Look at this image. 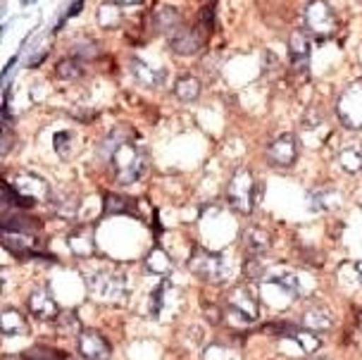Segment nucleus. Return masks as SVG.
Segmentation results:
<instances>
[{"mask_svg": "<svg viewBox=\"0 0 362 360\" xmlns=\"http://www.w3.org/2000/svg\"><path fill=\"white\" fill-rule=\"evenodd\" d=\"M329 132L327 129V117H325V112L320 110V108H310L308 115L303 117V124H300V134L305 139H310V134L313 132Z\"/></svg>", "mask_w": 362, "mask_h": 360, "instance_id": "obj_28", "label": "nucleus"}, {"mask_svg": "<svg viewBox=\"0 0 362 360\" xmlns=\"http://www.w3.org/2000/svg\"><path fill=\"white\" fill-rule=\"evenodd\" d=\"M170 296H172V284L167 279L153 289V294H151V315L153 318H163V313L170 308Z\"/></svg>", "mask_w": 362, "mask_h": 360, "instance_id": "obj_25", "label": "nucleus"}, {"mask_svg": "<svg viewBox=\"0 0 362 360\" xmlns=\"http://www.w3.org/2000/svg\"><path fill=\"white\" fill-rule=\"evenodd\" d=\"M103 210L105 215H136V201L129 196H119V194H105V201H103Z\"/></svg>", "mask_w": 362, "mask_h": 360, "instance_id": "obj_23", "label": "nucleus"}, {"mask_svg": "<svg viewBox=\"0 0 362 360\" xmlns=\"http://www.w3.org/2000/svg\"><path fill=\"white\" fill-rule=\"evenodd\" d=\"M339 194L334 189H327V191H317L313 194V201H315V208L317 210H334L339 208Z\"/></svg>", "mask_w": 362, "mask_h": 360, "instance_id": "obj_34", "label": "nucleus"}, {"mask_svg": "<svg viewBox=\"0 0 362 360\" xmlns=\"http://www.w3.org/2000/svg\"><path fill=\"white\" fill-rule=\"evenodd\" d=\"M3 246L10 248L12 253H17V255H34L38 248V241L31 234H24V231L3 229Z\"/></svg>", "mask_w": 362, "mask_h": 360, "instance_id": "obj_17", "label": "nucleus"}, {"mask_svg": "<svg viewBox=\"0 0 362 360\" xmlns=\"http://www.w3.org/2000/svg\"><path fill=\"white\" fill-rule=\"evenodd\" d=\"M146 269L153 274H160V277H167V274L172 272V258L167 255V250L153 248L151 253L146 255Z\"/></svg>", "mask_w": 362, "mask_h": 360, "instance_id": "obj_24", "label": "nucleus"}, {"mask_svg": "<svg viewBox=\"0 0 362 360\" xmlns=\"http://www.w3.org/2000/svg\"><path fill=\"white\" fill-rule=\"evenodd\" d=\"M210 34V29H205L203 24H196V27H181L179 31H174L170 36V46L177 55H196L205 43V36Z\"/></svg>", "mask_w": 362, "mask_h": 360, "instance_id": "obj_9", "label": "nucleus"}, {"mask_svg": "<svg viewBox=\"0 0 362 360\" xmlns=\"http://www.w3.org/2000/svg\"><path fill=\"white\" fill-rule=\"evenodd\" d=\"M86 289L95 301L107 306L127 303V277L119 272H110V269H95L86 277Z\"/></svg>", "mask_w": 362, "mask_h": 360, "instance_id": "obj_2", "label": "nucleus"}, {"mask_svg": "<svg viewBox=\"0 0 362 360\" xmlns=\"http://www.w3.org/2000/svg\"><path fill=\"white\" fill-rule=\"evenodd\" d=\"M243 246L248 255H264L272 246L269 231L262 227H248L243 231Z\"/></svg>", "mask_w": 362, "mask_h": 360, "instance_id": "obj_19", "label": "nucleus"}, {"mask_svg": "<svg viewBox=\"0 0 362 360\" xmlns=\"http://www.w3.org/2000/svg\"><path fill=\"white\" fill-rule=\"evenodd\" d=\"M0 330H3L5 337H22V334L29 332V323L24 320L22 313H17L15 308H5L0 313Z\"/></svg>", "mask_w": 362, "mask_h": 360, "instance_id": "obj_21", "label": "nucleus"}, {"mask_svg": "<svg viewBox=\"0 0 362 360\" xmlns=\"http://www.w3.org/2000/svg\"><path fill=\"white\" fill-rule=\"evenodd\" d=\"M24 360H64V353L45 349V346H34V349L24 351Z\"/></svg>", "mask_w": 362, "mask_h": 360, "instance_id": "obj_35", "label": "nucleus"}, {"mask_svg": "<svg viewBox=\"0 0 362 360\" xmlns=\"http://www.w3.org/2000/svg\"><path fill=\"white\" fill-rule=\"evenodd\" d=\"M100 55V48L95 41H79L72 46V57L79 62H88V60H95Z\"/></svg>", "mask_w": 362, "mask_h": 360, "instance_id": "obj_33", "label": "nucleus"}, {"mask_svg": "<svg viewBox=\"0 0 362 360\" xmlns=\"http://www.w3.org/2000/svg\"><path fill=\"white\" fill-rule=\"evenodd\" d=\"M260 194H262V186L255 184V177L250 175V170L234 172L229 186H226V201L241 215L253 213L255 203H260Z\"/></svg>", "mask_w": 362, "mask_h": 360, "instance_id": "obj_3", "label": "nucleus"}, {"mask_svg": "<svg viewBox=\"0 0 362 360\" xmlns=\"http://www.w3.org/2000/svg\"><path fill=\"white\" fill-rule=\"evenodd\" d=\"M200 91H203V83H200L198 76H193V74L179 76L177 83H174V95L184 103H193L200 95Z\"/></svg>", "mask_w": 362, "mask_h": 360, "instance_id": "obj_22", "label": "nucleus"}, {"mask_svg": "<svg viewBox=\"0 0 362 360\" xmlns=\"http://www.w3.org/2000/svg\"><path fill=\"white\" fill-rule=\"evenodd\" d=\"M17 196V205L22 208H31L36 203L50 201V186L45 184V179L36 177V175H19L12 184Z\"/></svg>", "mask_w": 362, "mask_h": 360, "instance_id": "obj_7", "label": "nucleus"}, {"mask_svg": "<svg viewBox=\"0 0 362 360\" xmlns=\"http://www.w3.org/2000/svg\"><path fill=\"white\" fill-rule=\"evenodd\" d=\"M288 57L296 72H305L310 65V38L305 31H293L288 38Z\"/></svg>", "mask_w": 362, "mask_h": 360, "instance_id": "obj_14", "label": "nucleus"}, {"mask_svg": "<svg viewBox=\"0 0 362 360\" xmlns=\"http://www.w3.org/2000/svg\"><path fill=\"white\" fill-rule=\"evenodd\" d=\"M110 165L115 170L119 184H136L146 175V153L132 141H122V144L110 153Z\"/></svg>", "mask_w": 362, "mask_h": 360, "instance_id": "obj_1", "label": "nucleus"}, {"mask_svg": "<svg viewBox=\"0 0 362 360\" xmlns=\"http://www.w3.org/2000/svg\"><path fill=\"white\" fill-rule=\"evenodd\" d=\"M355 269H358V274H360V279H362V260L355 262Z\"/></svg>", "mask_w": 362, "mask_h": 360, "instance_id": "obj_37", "label": "nucleus"}, {"mask_svg": "<svg viewBox=\"0 0 362 360\" xmlns=\"http://www.w3.org/2000/svg\"><path fill=\"white\" fill-rule=\"evenodd\" d=\"M122 19H124V15H122V8L117 3H103L98 8V24L103 29H117Z\"/></svg>", "mask_w": 362, "mask_h": 360, "instance_id": "obj_27", "label": "nucleus"}, {"mask_svg": "<svg viewBox=\"0 0 362 360\" xmlns=\"http://www.w3.org/2000/svg\"><path fill=\"white\" fill-rule=\"evenodd\" d=\"M79 353L86 360H110L112 356V346L100 332L83 330L79 334Z\"/></svg>", "mask_w": 362, "mask_h": 360, "instance_id": "obj_12", "label": "nucleus"}, {"mask_svg": "<svg viewBox=\"0 0 362 360\" xmlns=\"http://www.w3.org/2000/svg\"><path fill=\"white\" fill-rule=\"evenodd\" d=\"M339 163L344 167L346 172H351V175H358L362 170V146L358 144H351V146H344L339 153Z\"/></svg>", "mask_w": 362, "mask_h": 360, "instance_id": "obj_26", "label": "nucleus"}, {"mask_svg": "<svg viewBox=\"0 0 362 360\" xmlns=\"http://www.w3.org/2000/svg\"><path fill=\"white\" fill-rule=\"evenodd\" d=\"M260 291L272 306H286L300 298V281L293 272H274L260 281Z\"/></svg>", "mask_w": 362, "mask_h": 360, "instance_id": "obj_4", "label": "nucleus"}, {"mask_svg": "<svg viewBox=\"0 0 362 360\" xmlns=\"http://www.w3.org/2000/svg\"><path fill=\"white\" fill-rule=\"evenodd\" d=\"M132 72H134V76L139 79L144 86H148V88H158V86H163L165 83V79H167V72L165 69H160V67H151L148 62H144L141 57H132Z\"/></svg>", "mask_w": 362, "mask_h": 360, "instance_id": "obj_16", "label": "nucleus"}, {"mask_svg": "<svg viewBox=\"0 0 362 360\" xmlns=\"http://www.w3.org/2000/svg\"><path fill=\"white\" fill-rule=\"evenodd\" d=\"M27 308L36 320H43V323L60 318V306H57V301L50 296L48 289H36V291H31L27 298Z\"/></svg>", "mask_w": 362, "mask_h": 360, "instance_id": "obj_13", "label": "nucleus"}, {"mask_svg": "<svg viewBox=\"0 0 362 360\" xmlns=\"http://www.w3.org/2000/svg\"><path fill=\"white\" fill-rule=\"evenodd\" d=\"M336 117L348 129H362V83H351L336 100Z\"/></svg>", "mask_w": 362, "mask_h": 360, "instance_id": "obj_6", "label": "nucleus"}, {"mask_svg": "<svg viewBox=\"0 0 362 360\" xmlns=\"http://www.w3.org/2000/svg\"><path fill=\"white\" fill-rule=\"evenodd\" d=\"M200 360H238V353L224 344H210L200 353Z\"/></svg>", "mask_w": 362, "mask_h": 360, "instance_id": "obj_30", "label": "nucleus"}, {"mask_svg": "<svg viewBox=\"0 0 362 360\" xmlns=\"http://www.w3.org/2000/svg\"><path fill=\"white\" fill-rule=\"evenodd\" d=\"M300 325L310 332H329L334 325V320H332V313H329L325 306H313L303 313Z\"/></svg>", "mask_w": 362, "mask_h": 360, "instance_id": "obj_18", "label": "nucleus"}, {"mask_svg": "<svg viewBox=\"0 0 362 360\" xmlns=\"http://www.w3.org/2000/svg\"><path fill=\"white\" fill-rule=\"evenodd\" d=\"M67 248H69V253H72L74 258H79V260L90 258V255L95 253L93 229L79 227V229L69 231V234H67Z\"/></svg>", "mask_w": 362, "mask_h": 360, "instance_id": "obj_15", "label": "nucleus"}, {"mask_svg": "<svg viewBox=\"0 0 362 360\" xmlns=\"http://www.w3.org/2000/svg\"><path fill=\"white\" fill-rule=\"evenodd\" d=\"M305 24L315 38H329L336 31V15L327 0H313L305 10Z\"/></svg>", "mask_w": 362, "mask_h": 360, "instance_id": "obj_8", "label": "nucleus"}, {"mask_svg": "<svg viewBox=\"0 0 362 360\" xmlns=\"http://www.w3.org/2000/svg\"><path fill=\"white\" fill-rule=\"evenodd\" d=\"M267 160L274 167H291L298 160V137L296 134H281L269 144Z\"/></svg>", "mask_w": 362, "mask_h": 360, "instance_id": "obj_10", "label": "nucleus"}, {"mask_svg": "<svg viewBox=\"0 0 362 360\" xmlns=\"http://www.w3.org/2000/svg\"><path fill=\"white\" fill-rule=\"evenodd\" d=\"M153 22H155V29L163 31L167 36H172L174 31H179L184 27V24H181V12L177 8H170V5H163V8L155 10Z\"/></svg>", "mask_w": 362, "mask_h": 360, "instance_id": "obj_20", "label": "nucleus"}, {"mask_svg": "<svg viewBox=\"0 0 362 360\" xmlns=\"http://www.w3.org/2000/svg\"><path fill=\"white\" fill-rule=\"evenodd\" d=\"M124 3H129V5H134V3H141V0H124Z\"/></svg>", "mask_w": 362, "mask_h": 360, "instance_id": "obj_38", "label": "nucleus"}, {"mask_svg": "<svg viewBox=\"0 0 362 360\" xmlns=\"http://www.w3.org/2000/svg\"><path fill=\"white\" fill-rule=\"evenodd\" d=\"M55 323H57V332L64 334V337H74V334L83 332L76 313H60V318H57Z\"/></svg>", "mask_w": 362, "mask_h": 360, "instance_id": "obj_32", "label": "nucleus"}, {"mask_svg": "<svg viewBox=\"0 0 362 360\" xmlns=\"http://www.w3.org/2000/svg\"><path fill=\"white\" fill-rule=\"evenodd\" d=\"M83 62L79 60H74V57H67V60H60L57 62V67H55V72L60 79H67V81H74V79H79V76L83 74Z\"/></svg>", "mask_w": 362, "mask_h": 360, "instance_id": "obj_31", "label": "nucleus"}, {"mask_svg": "<svg viewBox=\"0 0 362 360\" xmlns=\"http://www.w3.org/2000/svg\"><path fill=\"white\" fill-rule=\"evenodd\" d=\"M189 269L198 279L210 281V284H222L224 281V258L222 253H212L208 248L196 246L189 255Z\"/></svg>", "mask_w": 362, "mask_h": 360, "instance_id": "obj_5", "label": "nucleus"}, {"mask_svg": "<svg viewBox=\"0 0 362 360\" xmlns=\"http://www.w3.org/2000/svg\"><path fill=\"white\" fill-rule=\"evenodd\" d=\"M243 277L250 279V281H262V265L257 260V255H250L248 260L243 262Z\"/></svg>", "mask_w": 362, "mask_h": 360, "instance_id": "obj_36", "label": "nucleus"}, {"mask_svg": "<svg viewBox=\"0 0 362 360\" xmlns=\"http://www.w3.org/2000/svg\"><path fill=\"white\" fill-rule=\"evenodd\" d=\"M229 310L234 315H241L248 323H255L260 318V301L248 286H236L229 296Z\"/></svg>", "mask_w": 362, "mask_h": 360, "instance_id": "obj_11", "label": "nucleus"}, {"mask_svg": "<svg viewBox=\"0 0 362 360\" xmlns=\"http://www.w3.org/2000/svg\"><path fill=\"white\" fill-rule=\"evenodd\" d=\"M288 337L296 339V342L300 344V349L305 351V356H308V353H315L322 346L320 337H317V332H310V330H298V327H296V332L288 334ZM284 339H286V337H284Z\"/></svg>", "mask_w": 362, "mask_h": 360, "instance_id": "obj_29", "label": "nucleus"}]
</instances>
